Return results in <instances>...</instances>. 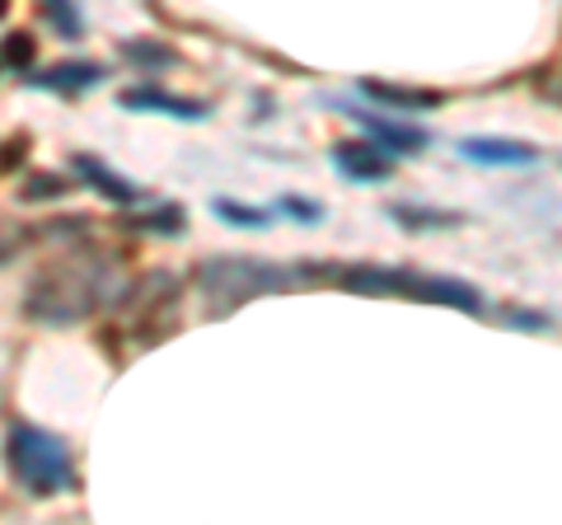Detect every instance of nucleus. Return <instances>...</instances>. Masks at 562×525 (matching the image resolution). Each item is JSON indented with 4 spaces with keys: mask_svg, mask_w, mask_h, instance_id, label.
Returning a JSON list of instances; mask_svg holds the SVG:
<instances>
[{
    "mask_svg": "<svg viewBox=\"0 0 562 525\" xmlns=\"http://www.w3.org/2000/svg\"><path fill=\"white\" fill-rule=\"evenodd\" d=\"M361 94L384 103V109H403V113H431L446 103L441 90H408V85H380V80H361Z\"/></svg>",
    "mask_w": 562,
    "mask_h": 525,
    "instance_id": "nucleus-11",
    "label": "nucleus"
},
{
    "mask_svg": "<svg viewBox=\"0 0 562 525\" xmlns=\"http://www.w3.org/2000/svg\"><path fill=\"white\" fill-rule=\"evenodd\" d=\"M314 282H333L357 295H403V301L422 305H450L464 314H483L479 287L454 282V277H431V272H408V268H366V262H342V268H305Z\"/></svg>",
    "mask_w": 562,
    "mask_h": 525,
    "instance_id": "nucleus-1",
    "label": "nucleus"
},
{
    "mask_svg": "<svg viewBox=\"0 0 562 525\" xmlns=\"http://www.w3.org/2000/svg\"><path fill=\"white\" fill-rule=\"evenodd\" d=\"M5 469L29 498H57L76 488V465H70L66 442L33 423H20V417L5 427Z\"/></svg>",
    "mask_w": 562,
    "mask_h": 525,
    "instance_id": "nucleus-2",
    "label": "nucleus"
},
{
    "mask_svg": "<svg viewBox=\"0 0 562 525\" xmlns=\"http://www.w3.org/2000/svg\"><path fill=\"white\" fill-rule=\"evenodd\" d=\"M117 109L127 113H160L173 122H206L211 118V103L206 99H192V94H173L165 85H127L117 94Z\"/></svg>",
    "mask_w": 562,
    "mask_h": 525,
    "instance_id": "nucleus-5",
    "label": "nucleus"
},
{
    "mask_svg": "<svg viewBox=\"0 0 562 525\" xmlns=\"http://www.w3.org/2000/svg\"><path fill=\"white\" fill-rule=\"evenodd\" d=\"M338 113H347L375 146H384L390 155H422V150L431 146V136L422 132V127H408V122H394V118H384V113H371V109H338Z\"/></svg>",
    "mask_w": 562,
    "mask_h": 525,
    "instance_id": "nucleus-8",
    "label": "nucleus"
},
{
    "mask_svg": "<svg viewBox=\"0 0 562 525\" xmlns=\"http://www.w3.org/2000/svg\"><path fill=\"white\" fill-rule=\"evenodd\" d=\"M70 192V179H61V174H33V179L20 188L24 202H47V198H66Z\"/></svg>",
    "mask_w": 562,
    "mask_h": 525,
    "instance_id": "nucleus-18",
    "label": "nucleus"
},
{
    "mask_svg": "<svg viewBox=\"0 0 562 525\" xmlns=\"http://www.w3.org/2000/svg\"><path fill=\"white\" fill-rule=\"evenodd\" d=\"M70 174L85 183V188H94L103 202H113V206H136L146 192H140V183H132L127 174H117L99 160V155H70Z\"/></svg>",
    "mask_w": 562,
    "mask_h": 525,
    "instance_id": "nucleus-10",
    "label": "nucleus"
},
{
    "mask_svg": "<svg viewBox=\"0 0 562 525\" xmlns=\"http://www.w3.org/2000/svg\"><path fill=\"white\" fill-rule=\"evenodd\" d=\"M0 66H5V71H29L33 66V38L29 33H5V43H0Z\"/></svg>",
    "mask_w": 562,
    "mask_h": 525,
    "instance_id": "nucleus-17",
    "label": "nucleus"
},
{
    "mask_svg": "<svg viewBox=\"0 0 562 525\" xmlns=\"http://www.w3.org/2000/svg\"><path fill=\"white\" fill-rule=\"evenodd\" d=\"M286 287H291V272L281 268V262L249 258V254H221L198 268V291L216 320H225V314L239 310L244 301H258V295H272Z\"/></svg>",
    "mask_w": 562,
    "mask_h": 525,
    "instance_id": "nucleus-4",
    "label": "nucleus"
},
{
    "mask_svg": "<svg viewBox=\"0 0 562 525\" xmlns=\"http://www.w3.org/2000/svg\"><path fill=\"white\" fill-rule=\"evenodd\" d=\"M109 301V282H103L99 262H61L43 277H33L24 314L38 324H80Z\"/></svg>",
    "mask_w": 562,
    "mask_h": 525,
    "instance_id": "nucleus-3",
    "label": "nucleus"
},
{
    "mask_svg": "<svg viewBox=\"0 0 562 525\" xmlns=\"http://www.w3.org/2000/svg\"><path fill=\"white\" fill-rule=\"evenodd\" d=\"M43 5V14H47V24L57 29V38H85V14H80V5L76 0H38Z\"/></svg>",
    "mask_w": 562,
    "mask_h": 525,
    "instance_id": "nucleus-15",
    "label": "nucleus"
},
{
    "mask_svg": "<svg viewBox=\"0 0 562 525\" xmlns=\"http://www.w3.org/2000/svg\"><path fill=\"white\" fill-rule=\"evenodd\" d=\"M103 80H109V71L94 62H57V66H43V71H24L29 90H47L57 99H80V94L99 90Z\"/></svg>",
    "mask_w": 562,
    "mask_h": 525,
    "instance_id": "nucleus-7",
    "label": "nucleus"
},
{
    "mask_svg": "<svg viewBox=\"0 0 562 525\" xmlns=\"http://www.w3.org/2000/svg\"><path fill=\"white\" fill-rule=\"evenodd\" d=\"M5 10H10V0H0V14H5Z\"/></svg>",
    "mask_w": 562,
    "mask_h": 525,
    "instance_id": "nucleus-20",
    "label": "nucleus"
},
{
    "mask_svg": "<svg viewBox=\"0 0 562 525\" xmlns=\"http://www.w3.org/2000/svg\"><path fill=\"white\" fill-rule=\"evenodd\" d=\"M122 57L136 62L140 71H165V66L179 62V57H173L169 47H160V43H122Z\"/></svg>",
    "mask_w": 562,
    "mask_h": 525,
    "instance_id": "nucleus-16",
    "label": "nucleus"
},
{
    "mask_svg": "<svg viewBox=\"0 0 562 525\" xmlns=\"http://www.w3.org/2000/svg\"><path fill=\"white\" fill-rule=\"evenodd\" d=\"M460 160L483 165V169H530V165H539V146L506 142V136H464Z\"/></svg>",
    "mask_w": 562,
    "mask_h": 525,
    "instance_id": "nucleus-9",
    "label": "nucleus"
},
{
    "mask_svg": "<svg viewBox=\"0 0 562 525\" xmlns=\"http://www.w3.org/2000/svg\"><path fill=\"white\" fill-rule=\"evenodd\" d=\"M122 225H127L132 235H169V239H179L188 231V212L179 202H165V206H150V212L122 216Z\"/></svg>",
    "mask_w": 562,
    "mask_h": 525,
    "instance_id": "nucleus-12",
    "label": "nucleus"
},
{
    "mask_svg": "<svg viewBox=\"0 0 562 525\" xmlns=\"http://www.w3.org/2000/svg\"><path fill=\"white\" fill-rule=\"evenodd\" d=\"M277 212H281V216H291L295 225H319V221H324V206H319V202H310V198H295V192H286V198L277 202Z\"/></svg>",
    "mask_w": 562,
    "mask_h": 525,
    "instance_id": "nucleus-19",
    "label": "nucleus"
},
{
    "mask_svg": "<svg viewBox=\"0 0 562 525\" xmlns=\"http://www.w3.org/2000/svg\"><path fill=\"white\" fill-rule=\"evenodd\" d=\"M333 169L347 183H384V179H394L398 155H390L375 142H338L333 146Z\"/></svg>",
    "mask_w": 562,
    "mask_h": 525,
    "instance_id": "nucleus-6",
    "label": "nucleus"
},
{
    "mask_svg": "<svg viewBox=\"0 0 562 525\" xmlns=\"http://www.w3.org/2000/svg\"><path fill=\"white\" fill-rule=\"evenodd\" d=\"M390 221H398L403 231H454V225H460L464 216H454V212H427V206H413V202H394L390 212H384Z\"/></svg>",
    "mask_w": 562,
    "mask_h": 525,
    "instance_id": "nucleus-14",
    "label": "nucleus"
},
{
    "mask_svg": "<svg viewBox=\"0 0 562 525\" xmlns=\"http://www.w3.org/2000/svg\"><path fill=\"white\" fill-rule=\"evenodd\" d=\"M211 212H216V221L231 225V231H268L272 216H277V206H244L235 198H216V202H211Z\"/></svg>",
    "mask_w": 562,
    "mask_h": 525,
    "instance_id": "nucleus-13",
    "label": "nucleus"
}]
</instances>
